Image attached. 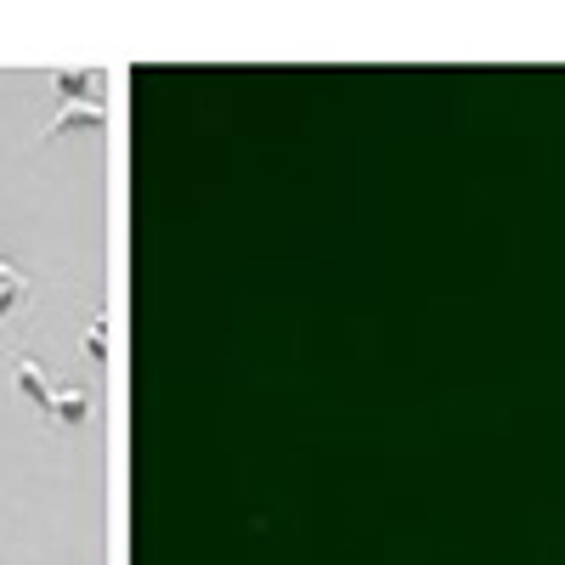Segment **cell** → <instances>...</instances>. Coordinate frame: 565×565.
<instances>
[{
  "mask_svg": "<svg viewBox=\"0 0 565 565\" xmlns=\"http://www.w3.org/2000/svg\"><path fill=\"white\" fill-rule=\"evenodd\" d=\"M12 380H18V391L29 396V407L52 413L57 391H52V380H45V373H40V362H34V356H18V362H12Z\"/></svg>",
  "mask_w": 565,
  "mask_h": 565,
  "instance_id": "cell-1",
  "label": "cell"
},
{
  "mask_svg": "<svg viewBox=\"0 0 565 565\" xmlns=\"http://www.w3.org/2000/svg\"><path fill=\"white\" fill-rule=\"evenodd\" d=\"M108 114H103V103H68L52 125H45V136H63V130H97Z\"/></svg>",
  "mask_w": 565,
  "mask_h": 565,
  "instance_id": "cell-2",
  "label": "cell"
},
{
  "mask_svg": "<svg viewBox=\"0 0 565 565\" xmlns=\"http://www.w3.org/2000/svg\"><path fill=\"white\" fill-rule=\"evenodd\" d=\"M52 85L63 90L68 103H103V97H97V74H90V68H57Z\"/></svg>",
  "mask_w": 565,
  "mask_h": 565,
  "instance_id": "cell-3",
  "label": "cell"
},
{
  "mask_svg": "<svg viewBox=\"0 0 565 565\" xmlns=\"http://www.w3.org/2000/svg\"><path fill=\"white\" fill-rule=\"evenodd\" d=\"M23 300H29V277H23L12 260H0V322H7Z\"/></svg>",
  "mask_w": 565,
  "mask_h": 565,
  "instance_id": "cell-4",
  "label": "cell"
},
{
  "mask_svg": "<svg viewBox=\"0 0 565 565\" xmlns=\"http://www.w3.org/2000/svg\"><path fill=\"white\" fill-rule=\"evenodd\" d=\"M52 413H57L63 424H85V418H90V396H85V391H57Z\"/></svg>",
  "mask_w": 565,
  "mask_h": 565,
  "instance_id": "cell-5",
  "label": "cell"
},
{
  "mask_svg": "<svg viewBox=\"0 0 565 565\" xmlns=\"http://www.w3.org/2000/svg\"><path fill=\"white\" fill-rule=\"evenodd\" d=\"M85 356L90 362H108V317H97V322L85 328Z\"/></svg>",
  "mask_w": 565,
  "mask_h": 565,
  "instance_id": "cell-6",
  "label": "cell"
}]
</instances>
